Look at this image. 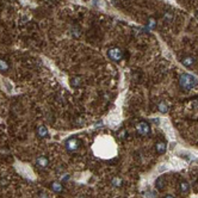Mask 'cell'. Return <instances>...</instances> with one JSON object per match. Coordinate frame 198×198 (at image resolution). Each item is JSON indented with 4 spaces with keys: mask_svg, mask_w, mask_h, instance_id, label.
Here are the masks:
<instances>
[{
    "mask_svg": "<svg viewBox=\"0 0 198 198\" xmlns=\"http://www.w3.org/2000/svg\"><path fill=\"white\" fill-rule=\"evenodd\" d=\"M179 85L183 90L191 91L198 86V79L191 75V74H189V73H184V74L180 75Z\"/></svg>",
    "mask_w": 198,
    "mask_h": 198,
    "instance_id": "obj_1",
    "label": "cell"
},
{
    "mask_svg": "<svg viewBox=\"0 0 198 198\" xmlns=\"http://www.w3.org/2000/svg\"><path fill=\"white\" fill-rule=\"evenodd\" d=\"M80 140L78 137H69L67 140L66 142H65V147H66V149L69 152V153H74V152H77V150L80 148Z\"/></svg>",
    "mask_w": 198,
    "mask_h": 198,
    "instance_id": "obj_2",
    "label": "cell"
},
{
    "mask_svg": "<svg viewBox=\"0 0 198 198\" xmlns=\"http://www.w3.org/2000/svg\"><path fill=\"white\" fill-rule=\"evenodd\" d=\"M108 56H109V59H110V60L115 61V62H118V61H120L123 57H124V51H123L120 48L115 47V48L109 49Z\"/></svg>",
    "mask_w": 198,
    "mask_h": 198,
    "instance_id": "obj_3",
    "label": "cell"
},
{
    "mask_svg": "<svg viewBox=\"0 0 198 198\" xmlns=\"http://www.w3.org/2000/svg\"><path fill=\"white\" fill-rule=\"evenodd\" d=\"M150 131H152V129H150V126L147 122L142 120V122H138L136 124V132L140 136H148V135H150Z\"/></svg>",
    "mask_w": 198,
    "mask_h": 198,
    "instance_id": "obj_4",
    "label": "cell"
},
{
    "mask_svg": "<svg viewBox=\"0 0 198 198\" xmlns=\"http://www.w3.org/2000/svg\"><path fill=\"white\" fill-rule=\"evenodd\" d=\"M35 165H36L38 168H42V169H44V168H47L49 166V159L44 155L37 156L36 160H35Z\"/></svg>",
    "mask_w": 198,
    "mask_h": 198,
    "instance_id": "obj_5",
    "label": "cell"
},
{
    "mask_svg": "<svg viewBox=\"0 0 198 198\" xmlns=\"http://www.w3.org/2000/svg\"><path fill=\"white\" fill-rule=\"evenodd\" d=\"M50 189H51V191L55 192V193H61V192L63 191V184H62V181H53L51 184H50Z\"/></svg>",
    "mask_w": 198,
    "mask_h": 198,
    "instance_id": "obj_6",
    "label": "cell"
},
{
    "mask_svg": "<svg viewBox=\"0 0 198 198\" xmlns=\"http://www.w3.org/2000/svg\"><path fill=\"white\" fill-rule=\"evenodd\" d=\"M36 134L40 138H47L49 136L48 128H47V126H40L38 128H37Z\"/></svg>",
    "mask_w": 198,
    "mask_h": 198,
    "instance_id": "obj_7",
    "label": "cell"
},
{
    "mask_svg": "<svg viewBox=\"0 0 198 198\" xmlns=\"http://www.w3.org/2000/svg\"><path fill=\"white\" fill-rule=\"evenodd\" d=\"M155 150L158 154H163V153H166V150H167V144L165 143V142H156L155 144Z\"/></svg>",
    "mask_w": 198,
    "mask_h": 198,
    "instance_id": "obj_8",
    "label": "cell"
},
{
    "mask_svg": "<svg viewBox=\"0 0 198 198\" xmlns=\"http://www.w3.org/2000/svg\"><path fill=\"white\" fill-rule=\"evenodd\" d=\"M81 84H83V79L80 77H73L69 80V85L72 86L73 88H78V87L81 86Z\"/></svg>",
    "mask_w": 198,
    "mask_h": 198,
    "instance_id": "obj_9",
    "label": "cell"
},
{
    "mask_svg": "<svg viewBox=\"0 0 198 198\" xmlns=\"http://www.w3.org/2000/svg\"><path fill=\"white\" fill-rule=\"evenodd\" d=\"M195 62H196V60H195V57H192V56H185V57L181 60V63L185 67H189V68L193 66Z\"/></svg>",
    "mask_w": 198,
    "mask_h": 198,
    "instance_id": "obj_10",
    "label": "cell"
},
{
    "mask_svg": "<svg viewBox=\"0 0 198 198\" xmlns=\"http://www.w3.org/2000/svg\"><path fill=\"white\" fill-rule=\"evenodd\" d=\"M111 185L115 186V187H120L123 185V179L120 177H118V175H116V177H114L111 179Z\"/></svg>",
    "mask_w": 198,
    "mask_h": 198,
    "instance_id": "obj_11",
    "label": "cell"
},
{
    "mask_svg": "<svg viewBox=\"0 0 198 198\" xmlns=\"http://www.w3.org/2000/svg\"><path fill=\"white\" fill-rule=\"evenodd\" d=\"M8 69H10V63H8L6 60L0 59V72H3V73L8 72Z\"/></svg>",
    "mask_w": 198,
    "mask_h": 198,
    "instance_id": "obj_12",
    "label": "cell"
},
{
    "mask_svg": "<svg viewBox=\"0 0 198 198\" xmlns=\"http://www.w3.org/2000/svg\"><path fill=\"white\" fill-rule=\"evenodd\" d=\"M158 109H159V111H160L161 114H166V112H168V105H167V103L165 102V100L160 102L159 104H158Z\"/></svg>",
    "mask_w": 198,
    "mask_h": 198,
    "instance_id": "obj_13",
    "label": "cell"
},
{
    "mask_svg": "<svg viewBox=\"0 0 198 198\" xmlns=\"http://www.w3.org/2000/svg\"><path fill=\"white\" fill-rule=\"evenodd\" d=\"M179 186H180V192H181L183 195L189 193V191H190V185H189V183H186V181H181Z\"/></svg>",
    "mask_w": 198,
    "mask_h": 198,
    "instance_id": "obj_14",
    "label": "cell"
},
{
    "mask_svg": "<svg viewBox=\"0 0 198 198\" xmlns=\"http://www.w3.org/2000/svg\"><path fill=\"white\" fill-rule=\"evenodd\" d=\"M155 186L158 190H162L163 189V178L162 177H159L155 181Z\"/></svg>",
    "mask_w": 198,
    "mask_h": 198,
    "instance_id": "obj_15",
    "label": "cell"
},
{
    "mask_svg": "<svg viewBox=\"0 0 198 198\" xmlns=\"http://www.w3.org/2000/svg\"><path fill=\"white\" fill-rule=\"evenodd\" d=\"M156 26V22L154 20V19H149L148 20V28H150V29H154Z\"/></svg>",
    "mask_w": 198,
    "mask_h": 198,
    "instance_id": "obj_16",
    "label": "cell"
},
{
    "mask_svg": "<svg viewBox=\"0 0 198 198\" xmlns=\"http://www.w3.org/2000/svg\"><path fill=\"white\" fill-rule=\"evenodd\" d=\"M37 198H49V195L48 193H47V192H40V193H38V197Z\"/></svg>",
    "mask_w": 198,
    "mask_h": 198,
    "instance_id": "obj_17",
    "label": "cell"
},
{
    "mask_svg": "<svg viewBox=\"0 0 198 198\" xmlns=\"http://www.w3.org/2000/svg\"><path fill=\"white\" fill-rule=\"evenodd\" d=\"M163 18L166 19V20H171V19H172V14H171V13H166Z\"/></svg>",
    "mask_w": 198,
    "mask_h": 198,
    "instance_id": "obj_18",
    "label": "cell"
},
{
    "mask_svg": "<svg viewBox=\"0 0 198 198\" xmlns=\"http://www.w3.org/2000/svg\"><path fill=\"white\" fill-rule=\"evenodd\" d=\"M68 178H69V177H68L67 174H65V175L62 177V180H68Z\"/></svg>",
    "mask_w": 198,
    "mask_h": 198,
    "instance_id": "obj_19",
    "label": "cell"
},
{
    "mask_svg": "<svg viewBox=\"0 0 198 198\" xmlns=\"http://www.w3.org/2000/svg\"><path fill=\"white\" fill-rule=\"evenodd\" d=\"M124 136H126V131H122L120 132V138H124Z\"/></svg>",
    "mask_w": 198,
    "mask_h": 198,
    "instance_id": "obj_20",
    "label": "cell"
},
{
    "mask_svg": "<svg viewBox=\"0 0 198 198\" xmlns=\"http://www.w3.org/2000/svg\"><path fill=\"white\" fill-rule=\"evenodd\" d=\"M153 123H155V124H159V120L156 118V120H153Z\"/></svg>",
    "mask_w": 198,
    "mask_h": 198,
    "instance_id": "obj_21",
    "label": "cell"
},
{
    "mask_svg": "<svg viewBox=\"0 0 198 198\" xmlns=\"http://www.w3.org/2000/svg\"><path fill=\"white\" fill-rule=\"evenodd\" d=\"M163 198H174L173 196H171V195H167V196H165Z\"/></svg>",
    "mask_w": 198,
    "mask_h": 198,
    "instance_id": "obj_22",
    "label": "cell"
},
{
    "mask_svg": "<svg viewBox=\"0 0 198 198\" xmlns=\"http://www.w3.org/2000/svg\"><path fill=\"white\" fill-rule=\"evenodd\" d=\"M196 18H197V19H198V12H197V13H196Z\"/></svg>",
    "mask_w": 198,
    "mask_h": 198,
    "instance_id": "obj_23",
    "label": "cell"
}]
</instances>
